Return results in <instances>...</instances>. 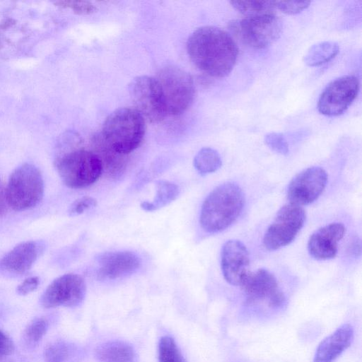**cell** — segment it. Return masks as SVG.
<instances>
[{"label":"cell","instance_id":"33","mask_svg":"<svg viewBox=\"0 0 362 362\" xmlns=\"http://www.w3.org/2000/svg\"><path fill=\"white\" fill-rule=\"evenodd\" d=\"M7 204L6 189H4L3 184L0 180V216L5 214Z\"/></svg>","mask_w":362,"mask_h":362},{"label":"cell","instance_id":"29","mask_svg":"<svg viewBox=\"0 0 362 362\" xmlns=\"http://www.w3.org/2000/svg\"><path fill=\"white\" fill-rule=\"evenodd\" d=\"M97 205V200L89 196H85L75 200L69 207V214L71 216L80 215Z\"/></svg>","mask_w":362,"mask_h":362},{"label":"cell","instance_id":"8","mask_svg":"<svg viewBox=\"0 0 362 362\" xmlns=\"http://www.w3.org/2000/svg\"><path fill=\"white\" fill-rule=\"evenodd\" d=\"M305 218L301 206L290 203L283 206L264 233V247L276 250L289 245L303 228Z\"/></svg>","mask_w":362,"mask_h":362},{"label":"cell","instance_id":"11","mask_svg":"<svg viewBox=\"0 0 362 362\" xmlns=\"http://www.w3.org/2000/svg\"><path fill=\"white\" fill-rule=\"evenodd\" d=\"M358 90L359 81L355 76L347 75L333 80L320 95L318 111L327 116L342 114L356 99Z\"/></svg>","mask_w":362,"mask_h":362},{"label":"cell","instance_id":"10","mask_svg":"<svg viewBox=\"0 0 362 362\" xmlns=\"http://www.w3.org/2000/svg\"><path fill=\"white\" fill-rule=\"evenodd\" d=\"M86 293L83 278L78 274H66L54 279L47 286L40 298V303L45 308H73L83 302Z\"/></svg>","mask_w":362,"mask_h":362},{"label":"cell","instance_id":"32","mask_svg":"<svg viewBox=\"0 0 362 362\" xmlns=\"http://www.w3.org/2000/svg\"><path fill=\"white\" fill-rule=\"evenodd\" d=\"M13 351L12 340L0 329V358L11 355Z\"/></svg>","mask_w":362,"mask_h":362},{"label":"cell","instance_id":"26","mask_svg":"<svg viewBox=\"0 0 362 362\" xmlns=\"http://www.w3.org/2000/svg\"><path fill=\"white\" fill-rule=\"evenodd\" d=\"M48 322L43 317H37L33 320L24 331V338L28 344L38 343L48 329Z\"/></svg>","mask_w":362,"mask_h":362},{"label":"cell","instance_id":"22","mask_svg":"<svg viewBox=\"0 0 362 362\" xmlns=\"http://www.w3.org/2000/svg\"><path fill=\"white\" fill-rule=\"evenodd\" d=\"M230 5L238 12L247 17L274 14V1H230Z\"/></svg>","mask_w":362,"mask_h":362},{"label":"cell","instance_id":"6","mask_svg":"<svg viewBox=\"0 0 362 362\" xmlns=\"http://www.w3.org/2000/svg\"><path fill=\"white\" fill-rule=\"evenodd\" d=\"M44 182L40 171L31 164L17 168L11 175L6 189L8 205L15 211L35 206L42 199Z\"/></svg>","mask_w":362,"mask_h":362},{"label":"cell","instance_id":"1","mask_svg":"<svg viewBox=\"0 0 362 362\" xmlns=\"http://www.w3.org/2000/svg\"><path fill=\"white\" fill-rule=\"evenodd\" d=\"M187 51L198 69L216 78L230 73L238 55V48L230 34L211 25L200 27L191 34Z\"/></svg>","mask_w":362,"mask_h":362},{"label":"cell","instance_id":"13","mask_svg":"<svg viewBox=\"0 0 362 362\" xmlns=\"http://www.w3.org/2000/svg\"><path fill=\"white\" fill-rule=\"evenodd\" d=\"M240 286L250 303H267L272 308H279L285 302L276 279L267 269L250 272Z\"/></svg>","mask_w":362,"mask_h":362},{"label":"cell","instance_id":"31","mask_svg":"<svg viewBox=\"0 0 362 362\" xmlns=\"http://www.w3.org/2000/svg\"><path fill=\"white\" fill-rule=\"evenodd\" d=\"M39 285V279L37 276H32L25 279L17 287V293L20 295H27L35 291Z\"/></svg>","mask_w":362,"mask_h":362},{"label":"cell","instance_id":"7","mask_svg":"<svg viewBox=\"0 0 362 362\" xmlns=\"http://www.w3.org/2000/svg\"><path fill=\"white\" fill-rule=\"evenodd\" d=\"M229 28L247 45L264 49L279 37L282 24L274 13L233 21L230 23Z\"/></svg>","mask_w":362,"mask_h":362},{"label":"cell","instance_id":"25","mask_svg":"<svg viewBox=\"0 0 362 362\" xmlns=\"http://www.w3.org/2000/svg\"><path fill=\"white\" fill-rule=\"evenodd\" d=\"M73 351L72 348L64 342H53L45 349V360L46 362H67Z\"/></svg>","mask_w":362,"mask_h":362},{"label":"cell","instance_id":"5","mask_svg":"<svg viewBox=\"0 0 362 362\" xmlns=\"http://www.w3.org/2000/svg\"><path fill=\"white\" fill-rule=\"evenodd\" d=\"M161 88L166 115L182 114L192 104L195 93L191 75L175 66L161 69L156 78Z\"/></svg>","mask_w":362,"mask_h":362},{"label":"cell","instance_id":"19","mask_svg":"<svg viewBox=\"0 0 362 362\" xmlns=\"http://www.w3.org/2000/svg\"><path fill=\"white\" fill-rule=\"evenodd\" d=\"M95 356L100 362H136L132 346L119 340L108 341L95 349Z\"/></svg>","mask_w":362,"mask_h":362},{"label":"cell","instance_id":"4","mask_svg":"<svg viewBox=\"0 0 362 362\" xmlns=\"http://www.w3.org/2000/svg\"><path fill=\"white\" fill-rule=\"evenodd\" d=\"M57 168L62 181L71 189H81L93 185L103 172L99 156L86 149L65 154L58 161Z\"/></svg>","mask_w":362,"mask_h":362},{"label":"cell","instance_id":"3","mask_svg":"<svg viewBox=\"0 0 362 362\" xmlns=\"http://www.w3.org/2000/svg\"><path fill=\"white\" fill-rule=\"evenodd\" d=\"M145 134L144 117L135 108L121 107L105 119L100 135L115 153L125 156L137 148Z\"/></svg>","mask_w":362,"mask_h":362},{"label":"cell","instance_id":"14","mask_svg":"<svg viewBox=\"0 0 362 362\" xmlns=\"http://www.w3.org/2000/svg\"><path fill=\"white\" fill-rule=\"evenodd\" d=\"M250 256L245 245L238 240L224 243L221 253V267L225 280L231 285L240 286L250 272Z\"/></svg>","mask_w":362,"mask_h":362},{"label":"cell","instance_id":"9","mask_svg":"<svg viewBox=\"0 0 362 362\" xmlns=\"http://www.w3.org/2000/svg\"><path fill=\"white\" fill-rule=\"evenodd\" d=\"M129 92L135 109L151 122H160L166 115L161 88L156 78H135L129 86Z\"/></svg>","mask_w":362,"mask_h":362},{"label":"cell","instance_id":"20","mask_svg":"<svg viewBox=\"0 0 362 362\" xmlns=\"http://www.w3.org/2000/svg\"><path fill=\"white\" fill-rule=\"evenodd\" d=\"M156 193L152 202L144 201L141 207L146 211L158 210L177 199L180 190L178 186L167 180H158L156 183Z\"/></svg>","mask_w":362,"mask_h":362},{"label":"cell","instance_id":"21","mask_svg":"<svg viewBox=\"0 0 362 362\" xmlns=\"http://www.w3.org/2000/svg\"><path fill=\"white\" fill-rule=\"evenodd\" d=\"M339 49V45L335 42H320L309 48L303 60L308 66H320L332 59L338 54Z\"/></svg>","mask_w":362,"mask_h":362},{"label":"cell","instance_id":"18","mask_svg":"<svg viewBox=\"0 0 362 362\" xmlns=\"http://www.w3.org/2000/svg\"><path fill=\"white\" fill-rule=\"evenodd\" d=\"M354 329L349 324L339 327L319 344L314 362H332L351 344Z\"/></svg>","mask_w":362,"mask_h":362},{"label":"cell","instance_id":"15","mask_svg":"<svg viewBox=\"0 0 362 362\" xmlns=\"http://www.w3.org/2000/svg\"><path fill=\"white\" fill-rule=\"evenodd\" d=\"M97 275L101 279H116L135 273L141 261L133 252L115 251L100 254L97 257Z\"/></svg>","mask_w":362,"mask_h":362},{"label":"cell","instance_id":"28","mask_svg":"<svg viewBox=\"0 0 362 362\" xmlns=\"http://www.w3.org/2000/svg\"><path fill=\"white\" fill-rule=\"evenodd\" d=\"M276 8L281 12L293 15L300 13L308 8L310 1H274Z\"/></svg>","mask_w":362,"mask_h":362},{"label":"cell","instance_id":"30","mask_svg":"<svg viewBox=\"0 0 362 362\" xmlns=\"http://www.w3.org/2000/svg\"><path fill=\"white\" fill-rule=\"evenodd\" d=\"M56 4L59 6L70 8L79 14H89L95 11V6L87 1H60Z\"/></svg>","mask_w":362,"mask_h":362},{"label":"cell","instance_id":"2","mask_svg":"<svg viewBox=\"0 0 362 362\" xmlns=\"http://www.w3.org/2000/svg\"><path fill=\"white\" fill-rule=\"evenodd\" d=\"M245 198L234 182H225L214 189L202 203L199 223L209 233H216L231 226L243 209Z\"/></svg>","mask_w":362,"mask_h":362},{"label":"cell","instance_id":"23","mask_svg":"<svg viewBox=\"0 0 362 362\" xmlns=\"http://www.w3.org/2000/svg\"><path fill=\"white\" fill-rule=\"evenodd\" d=\"M221 164L218 153L211 148L201 149L194 159V168L202 175L216 172Z\"/></svg>","mask_w":362,"mask_h":362},{"label":"cell","instance_id":"17","mask_svg":"<svg viewBox=\"0 0 362 362\" xmlns=\"http://www.w3.org/2000/svg\"><path fill=\"white\" fill-rule=\"evenodd\" d=\"M40 252V246L38 243H21L0 259V269L10 274H23L32 267Z\"/></svg>","mask_w":362,"mask_h":362},{"label":"cell","instance_id":"12","mask_svg":"<svg viewBox=\"0 0 362 362\" xmlns=\"http://www.w3.org/2000/svg\"><path fill=\"white\" fill-rule=\"evenodd\" d=\"M327 182V174L323 168L313 166L303 170L288 185L289 203L300 206L312 204L322 194Z\"/></svg>","mask_w":362,"mask_h":362},{"label":"cell","instance_id":"16","mask_svg":"<svg viewBox=\"0 0 362 362\" xmlns=\"http://www.w3.org/2000/svg\"><path fill=\"white\" fill-rule=\"evenodd\" d=\"M346 232L341 223H331L315 230L308 242L310 255L317 260L334 258L338 251V243Z\"/></svg>","mask_w":362,"mask_h":362},{"label":"cell","instance_id":"27","mask_svg":"<svg viewBox=\"0 0 362 362\" xmlns=\"http://www.w3.org/2000/svg\"><path fill=\"white\" fill-rule=\"evenodd\" d=\"M264 142L273 151L281 155L288 153V145L284 135L280 133L272 132L264 137Z\"/></svg>","mask_w":362,"mask_h":362},{"label":"cell","instance_id":"24","mask_svg":"<svg viewBox=\"0 0 362 362\" xmlns=\"http://www.w3.org/2000/svg\"><path fill=\"white\" fill-rule=\"evenodd\" d=\"M159 362H185L175 341L170 336H163L158 343Z\"/></svg>","mask_w":362,"mask_h":362}]
</instances>
